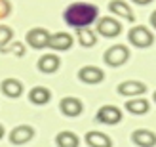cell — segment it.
<instances>
[{
  "mask_svg": "<svg viewBox=\"0 0 156 147\" xmlns=\"http://www.w3.org/2000/svg\"><path fill=\"white\" fill-rule=\"evenodd\" d=\"M126 109L133 115H145L149 111V101L147 99H128Z\"/></svg>",
  "mask_w": 156,
  "mask_h": 147,
  "instance_id": "cell-19",
  "label": "cell"
},
{
  "mask_svg": "<svg viewBox=\"0 0 156 147\" xmlns=\"http://www.w3.org/2000/svg\"><path fill=\"white\" fill-rule=\"evenodd\" d=\"M131 2H135V4H141V6H145V4H151L152 0H131Z\"/></svg>",
  "mask_w": 156,
  "mask_h": 147,
  "instance_id": "cell-25",
  "label": "cell"
},
{
  "mask_svg": "<svg viewBox=\"0 0 156 147\" xmlns=\"http://www.w3.org/2000/svg\"><path fill=\"white\" fill-rule=\"evenodd\" d=\"M59 109L63 115H67V117H78V115L82 113L84 105L78 97H63L59 103Z\"/></svg>",
  "mask_w": 156,
  "mask_h": 147,
  "instance_id": "cell-9",
  "label": "cell"
},
{
  "mask_svg": "<svg viewBox=\"0 0 156 147\" xmlns=\"http://www.w3.org/2000/svg\"><path fill=\"white\" fill-rule=\"evenodd\" d=\"M128 38H129V42L133 46H137V48H147V46H151L154 42L152 33L147 27H143V25H135L128 33Z\"/></svg>",
  "mask_w": 156,
  "mask_h": 147,
  "instance_id": "cell-3",
  "label": "cell"
},
{
  "mask_svg": "<svg viewBox=\"0 0 156 147\" xmlns=\"http://www.w3.org/2000/svg\"><path fill=\"white\" fill-rule=\"evenodd\" d=\"M2 94L8 96V97H12V99L19 97L23 94V84L17 79H6L2 82Z\"/></svg>",
  "mask_w": 156,
  "mask_h": 147,
  "instance_id": "cell-16",
  "label": "cell"
},
{
  "mask_svg": "<svg viewBox=\"0 0 156 147\" xmlns=\"http://www.w3.org/2000/svg\"><path fill=\"white\" fill-rule=\"evenodd\" d=\"M63 17L67 21V25H71L74 29H88L97 19V8L88 2H76L67 8Z\"/></svg>",
  "mask_w": 156,
  "mask_h": 147,
  "instance_id": "cell-1",
  "label": "cell"
},
{
  "mask_svg": "<svg viewBox=\"0 0 156 147\" xmlns=\"http://www.w3.org/2000/svg\"><path fill=\"white\" fill-rule=\"evenodd\" d=\"M97 120L103 124H116L122 120V111L114 105H103L97 111Z\"/></svg>",
  "mask_w": 156,
  "mask_h": 147,
  "instance_id": "cell-7",
  "label": "cell"
},
{
  "mask_svg": "<svg viewBox=\"0 0 156 147\" xmlns=\"http://www.w3.org/2000/svg\"><path fill=\"white\" fill-rule=\"evenodd\" d=\"M145 92H147V86L143 82H139V80H126V82H122L118 86V94H122V96L135 97V96L145 94Z\"/></svg>",
  "mask_w": 156,
  "mask_h": 147,
  "instance_id": "cell-10",
  "label": "cell"
},
{
  "mask_svg": "<svg viewBox=\"0 0 156 147\" xmlns=\"http://www.w3.org/2000/svg\"><path fill=\"white\" fill-rule=\"evenodd\" d=\"M50 48L57 50V52H63L69 50L73 46V35L69 33H55V35H50Z\"/></svg>",
  "mask_w": 156,
  "mask_h": 147,
  "instance_id": "cell-11",
  "label": "cell"
},
{
  "mask_svg": "<svg viewBox=\"0 0 156 147\" xmlns=\"http://www.w3.org/2000/svg\"><path fill=\"white\" fill-rule=\"evenodd\" d=\"M97 33L107 38H114L122 33V23H118V19L114 17H101L97 23Z\"/></svg>",
  "mask_w": 156,
  "mask_h": 147,
  "instance_id": "cell-5",
  "label": "cell"
},
{
  "mask_svg": "<svg viewBox=\"0 0 156 147\" xmlns=\"http://www.w3.org/2000/svg\"><path fill=\"white\" fill-rule=\"evenodd\" d=\"M15 53V56H23V53H25V46H23L21 42H12V46L10 48H6L2 53Z\"/></svg>",
  "mask_w": 156,
  "mask_h": 147,
  "instance_id": "cell-22",
  "label": "cell"
},
{
  "mask_svg": "<svg viewBox=\"0 0 156 147\" xmlns=\"http://www.w3.org/2000/svg\"><path fill=\"white\" fill-rule=\"evenodd\" d=\"M33 136H34V130L30 128L29 124H19V126H15L10 132V143L23 145V143H27V141L33 140Z\"/></svg>",
  "mask_w": 156,
  "mask_h": 147,
  "instance_id": "cell-6",
  "label": "cell"
},
{
  "mask_svg": "<svg viewBox=\"0 0 156 147\" xmlns=\"http://www.w3.org/2000/svg\"><path fill=\"white\" fill-rule=\"evenodd\" d=\"M29 99H30V103H34V105H46L51 99V92L44 86H34L29 92Z\"/></svg>",
  "mask_w": 156,
  "mask_h": 147,
  "instance_id": "cell-15",
  "label": "cell"
},
{
  "mask_svg": "<svg viewBox=\"0 0 156 147\" xmlns=\"http://www.w3.org/2000/svg\"><path fill=\"white\" fill-rule=\"evenodd\" d=\"M10 12H12L10 2H8V0H0V17H6Z\"/></svg>",
  "mask_w": 156,
  "mask_h": 147,
  "instance_id": "cell-23",
  "label": "cell"
},
{
  "mask_svg": "<svg viewBox=\"0 0 156 147\" xmlns=\"http://www.w3.org/2000/svg\"><path fill=\"white\" fill-rule=\"evenodd\" d=\"M4 138V128H2V124H0V140Z\"/></svg>",
  "mask_w": 156,
  "mask_h": 147,
  "instance_id": "cell-26",
  "label": "cell"
},
{
  "mask_svg": "<svg viewBox=\"0 0 156 147\" xmlns=\"http://www.w3.org/2000/svg\"><path fill=\"white\" fill-rule=\"evenodd\" d=\"M13 38V31L8 25H0V52H4L8 48V44L12 42Z\"/></svg>",
  "mask_w": 156,
  "mask_h": 147,
  "instance_id": "cell-21",
  "label": "cell"
},
{
  "mask_svg": "<svg viewBox=\"0 0 156 147\" xmlns=\"http://www.w3.org/2000/svg\"><path fill=\"white\" fill-rule=\"evenodd\" d=\"M86 143L91 147H111L112 145L111 138L103 132H88L86 134Z\"/></svg>",
  "mask_w": 156,
  "mask_h": 147,
  "instance_id": "cell-17",
  "label": "cell"
},
{
  "mask_svg": "<svg viewBox=\"0 0 156 147\" xmlns=\"http://www.w3.org/2000/svg\"><path fill=\"white\" fill-rule=\"evenodd\" d=\"M108 10H111L112 13H116L118 17H124L128 21H135V13L133 10L124 2V0H111V4H108Z\"/></svg>",
  "mask_w": 156,
  "mask_h": 147,
  "instance_id": "cell-13",
  "label": "cell"
},
{
  "mask_svg": "<svg viewBox=\"0 0 156 147\" xmlns=\"http://www.w3.org/2000/svg\"><path fill=\"white\" fill-rule=\"evenodd\" d=\"M76 38L78 42H80L82 46H86V48H91V46H95L97 38H95V33L88 27V29H76Z\"/></svg>",
  "mask_w": 156,
  "mask_h": 147,
  "instance_id": "cell-18",
  "label": "cell"
},
{
  "mask_svg": "<svg viewBox=\"0 0 156 147\" xmlns=\"http://www.w3.org/2000/svg\"><path fill=\"white\" fill-rule=\"evenodd\" d=\"M78 79H80L84 84H99L101 80L105 79V73L101 71L99 67H82L80 71H78Z\"/></svg>",
  "mask_w": 156,
  "mask_h": 147,
  "instance_id": "cell-8",
  "label": "cell"
},
{
  "mask_svg": "<svg viewBox=\"0 0 156 147\" xmlns=\"http://www.w3.org/2000/svg\"><path fill=\"white\" fill-rule=\"evenodd\" d=\"M131 140L139 147H154L156 145V134L151 132V130L141 128V130H135V132L131 134Z\"/></svg>",
  "mask_w": 156,
  "mask_h": 147,
  "instance_id": "cell-12",
  "label": "cell"
},
{
  "mask_svg": "<svg viewBox=\"0 0 156 147\" xmlns=\"http://www.w3.org/2000/svg\"><path fill=\"white\" fill-rule=\"evenodd\" d=\"M128 59H129V50L124 44L111 46V48L105 52V63L111 65V67H120V65L126 63Z\"/></svg>",
  "mask_w": 156,
  "mask_h": 147,
  "instance_id": "cell-2",
  "label": "cell"
},
{
  "mask_svg": "<svg viewBox=\"0 0 156 147\" xmlns=\"http://www.w3.org/2000/svg\"><path fill=\"white\" fill-rule=\"evenodd\" d=\"M154 101H156V92H154Z\"/></svg>",
  "mask_w": 156,
  "mask_h": 147,
  "instance_id": "cell-27",
  "label": "cell"
},
{
  "mask_svg": "<svg viewBox=\"0 0 156 147\" xmlns=\"http://www.w3.org/2000/svg\"><path fill=\"white\" fill-rule=\"evenodd\" d=\"M61 65V59L55 56V53H44V56L38 59V69L42 73H55Z\"/></svg>",
  "mask_w": 156,
  "mask_h": 147,
  "instance_id": "cell-14",
  "label": "cell"
},
{
  "mask_svg": "<svg viewBox=\"0 0 156 147\" xmlns=\"http://www.w3.org/2000/svg\"><path fill=\"white\" fill-rule=\"evenodd\" d=\"M151 25L156 29V10H154V12H152V15H151Z\"/></svg>",
  "mask_w": 156,
  "mask_h": 147,
  "instance_id": "cell-24",
  "label": "cell"
},
{
  "mask_svg": "<svg viewBox=\"0 0 156 147\" xmlns=\"http://www.w3.org/2000/svg\"><path fill=\"white\" fill-rule=\"evenodd\" d=\"M55 141L59 147H78V136L73 132H59Z\"/></svg>",
  "mask_w": 156,
  "mask_h": 147,
  "instance_id": "cell-20",
  "label": "cell"
},
{
  "mask_svg": "<svg viewBox=\"0 0 156 147\" xmlns=\"http://www.w3.org/2000/svg\"><path fill=\"white\" fill-rule=\"evenodd\" d=\"M27 44L34 50H42V48H48L50 44V33L42 27H36V29H30L27 33Z\"/></svg>",
  "mask_w": 156,
  "mask_h": 147,
  "instance_id": "cell-4",
  "label": "cell"
}]
</instances>
